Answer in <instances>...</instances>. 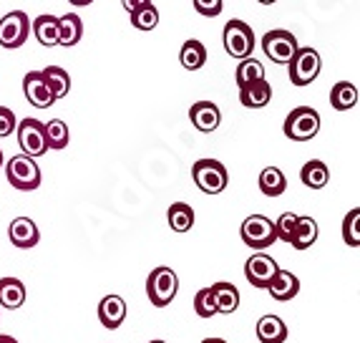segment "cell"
<instances>
[{"label": "cell", "instance_id": "10", "mask_svg": "<svg viewBox=\"0 0 360 343\" xmlns=\"http://www.w3.org/2000/svg\"><path fill=\"white\" fill-rule=\"evenodd\" d=\"M18 134V144L25 157H43L49 146H46V132H43V121L38 119H23L15 127Z\"/></svg>", "mask_w": 360, "mask_h": 343}, {"label": "cell", "instance_id": "34", "mask_svg": "<svg viewBox=\"0 0 360 343\" xmlns=\"http://www.w3.org/2000/svg\"><path fill=\"white\" fill-rule=\"evenodd\" d=\"M194 313H197L199 318H214V316H217L214 298H212L210 288L197 290V295H194Z\"/></svg>", "mask_w": 360, "mask_h": 343}, {"label": "cell", "instance_id": "31", "mask_svg": "<svg viewBox=\"0 0 360 343\" xmlns=\"http://www.w3.org/2000/svg\"><path fill=\"white\" fill-rule=\"evenodd\" d=\"M264 79V66L259 63L257 58H242L240 66H237V71H234V81H237V86H245V84H252V81H259Z\"/></svg>", "mask_w": 360, "mask_h": 343}, {"label": "cell", "instance_id": "12", "mask_svg": "<svg viewBox=\"0 0 360 343\" xmlns=\"http://www.w3.org/2000/svg\"><path fill=\"white\" fill-rule=\"evenodd\" d=\"M23 94L28 99V104H33L36 108H49L53 106V94H51L49 84L41 76V71H28L23 76Z\"/></svg>", "mask_w": 360, "mask_h": 343}, {"label": "cell", "instance_id": "19", "mask_svg": "<svg viewBox=\"0 0 360 343\" xmlns=\"http://www.w3.org/2000/svg\"><path fill=\"white\" fill-rule=\"evenodd\" d=\"M270 99H272V86L267 79L240 86V101H242V106H247V108H262L270 104Z\"/></svg>", "mask_w": 360, "mask_h": 343}, {"label": "cell", "instance_id": "32", "mask_svg": "<svg viewBox=\"0 0 360 343\" xmlns=\"http://www.w3.org/2000/svg\"><path fill=\"white\" fill-rule=\"evenodd\" d=\"M342 240L350 247H360V207H353L342 220Z\"/></svg>", "mask_w": 360, "mask_h": 343}, {"label": "cell", "instance_id": "43", "mask_svg": "<svg viewBox=\"0 0 360 343\" xmlns=\"http://www.w3.org/2000/svg\"><path fill=\"white\" fill-rule=\"evenodd\" d=\"M3 164H6V157H3V149H0V167H3Z\"/></svg>", "mask_w": 360, "mask_h": 343}, {"label": "cell", "instance_id": "9", "mask_svg": "<svg viewBox=\"0 0 360 343\" xmlns=\"http://www.w3.org/2000/svg\"><path fill=\"white\" fill-rule=\"evenodd\" d=\"M30 20L23 11H13L0 18V46L3 49H20L28 41Z\"/></svg>", "mask_w": 360, "mask_h": 343}, {"label": "cell", "instance_id": "39", "mask_svg": "<svg viewBox=\"0 0 360 343\" xmlns=\"http://www.w3.org/2000/svg\"><path fill=\"white\" fill-rule=\"evenodd\" d=\"M0 343H18L13 336H6V333H0Z\"/></svg>", "mask_w": 360, "mask_h": 343}, {"label": "cell", "instance_id": "33", "mask_svg": "<svg viewBox=\"0 0 360 343\" xmlns=\"http://www.w3.org/2000/svg\"><path fill=\"white\" fill-rule=\"evenodd\" d=\"M131 15V25L136 30H154L156 25H159V11H156L154 6H144V8H139V11L129 13Z\"/></svg>", "mask_w": 360, "mask_h": 343}, {"label": "cell", "instance_id": "30", "mask_svg": "<svg viewBox=\"0 0 360 343\" xmlns=\"http://www.w3.org/2000/svg\"><path fill=\"white\" fill-rule=\"evenodd\" d=\"M43 132H46V146L49 149H66L68 142H71V132H68V124L63 119H51L49 124H43Z\"/></svg>", "mask_w": 360, "mask_h": 343}, {"label": "cell", "instance_id": "42", "mask_svg": "<svg viewBox=\"0 0 360 343\" xmlns=\"http://www.w3.org/2000/svg\"><path fill=\"white\" fill-rule=\"evenodd\" d=\"M257 3H262V6H272V3H277V0H257Z\"/></svg>", "mask_w": 360, "mask_h": 343}, {"label": "cell", "instance_id": "25", "mask_svg": "<svg viewBox=\"0 0 360 343\" xmlns=\"http://www.w3.org/2000/svg\"><path fill=\"white\" fill-rule=\"evenodd\" d=\"M179 63L186 68V71H199V68L207 63L205 43L197 41V38H189V41H184V46H181V51H179Z\"/></svg>", "mask_w": 360, "mask_h": 343}, {"label": "cell", "instance_id": "35", "mask_svg": "<svg viewBox=\"0 0 360 343\" xmlns=\"http://www.w3.org/2000/svg\"><path fill=\"white\" fill-rule=\"evenodd\" d=\"M295 223H297V215L295 212H283V215L277 217L275 223V232H277V240H283L290 245L292 240V232H295Z\"/></svg>", "mask_w": 360, "mask_h": 343}, {"label": "cell", "instance_id": "14", "mask_svg": "<svg viewBox=\"0 0 360 343\" xmlns=\"http://www.w3.org/2000/svg\"><path fill=\"white\" fill-rule=\"evenodd\" d=\"M8 237L15 247L20 250H30L36 247L41 240V232H38V225L30 220V217H15L11 225H8Z\"/></svg>", "mask_w": 360, "mask_h": 343}, {"label": "cell", "instance_id": "38", "mask_svg": "<svg viewBox=\"0 0 360 343\" xmlns=\"http://www.w3.org/2000/svg\"><path fill=\"white\" fill-rule=\"evenodd\" d=\"M151 0H121V6L127 8V13H134V11H139V8H144V6H149Z\"/></svg>", "mask_w": 360, "mask_h": 343}, {"label": "cell", "instance_id": "44", "mask_svg": "<svg viewBox=\"0 0 360 343\" xmlns=\"http://www.w3.org/2000/svg\"><path fill=\"white\" fill-rule=\"evenodd\" d=\"M149 343H167V341H162V338H154V341H149Z\"/></svg>", "mask_w": 360, "mask_h": 343}, {"label": "cell", "instance_id": "18", "mask_svg": "<svg viewBox=\"0 0 360 343\" xmlns=\"http://www.w3.org/2000/svg\"><path fill=\"white\" fill-rule=\"evenodd\" d=\"M257 338L259 343H285L290 336L288 331V323H285L280 316H262V318L257 320Z\"/></svg>", "mask_w": 360, "mask_h": 343}, {"label": "cell", "instance_id": "8", "mask_svg": "<svg viewBox=\"0 0 360 343\" xmlns=\"http://www.w3.org/2000/svg\"><path fill=\"white\" fill-rule=\"evenodd\" d=\"M297 49H300L297 38L285 28L270 30V33H264V38H262V51L272 63H283V66H288L290 58H292Z\"/></svg>", "mask_w": 360, "mask_h": 343}, {"label": "cell", "instance_id": "28", "mask_svg": "<svg viewBox=\"0 0 360 343\" xmlns=\"http://www.w3.org/2000/svg\"><path fill=\"white\" fill-rule=\"evenodd\" d=\"M41 76L46 79V84H49V89H51V94H53L56 101L63 99V96H68V91H71V76H68L66 68L49 66V68H43Z\"/></svg>", "mask_w": 360, "mask_h": 343}, {"label": "cell", "instance_id": "7", "mask_svg": "<svg viewBox=\"0 0 360 343\" xmlns=\"http://www.w3.org/2000/svg\"><path fill=\"white\" fill-rule=\"evenodd\" d=\"M290 68V84L295 86H307L320 76V68H323V58L315 49H297L295 56L288 63Z\"/></svg>", "mask_w": 360, "mask_h": 343}, {"label": "cell", "instance_id": "22", "mask_svg": "<svg viewBox=\"0 0 360 343\" xmlns=\"http://www.w3.org/2000/svg\"><path fill=\"white\" fill-rule=\"evenodd\" d=\"M318 223L312 220V217H302L297 215V223H295V232H292V240H290V245L295 247V250H307V247H312L315 242H318Z\"/></svg>", "mask_w": 360, "mask_h": 343}, {"label": "cell", "instance_id": "16", "mask_svg": "<svg viewBox=\"0 0 360 343\" xmlns=\"http://www.w3.org/2000/svg\"><path fill=\"white\" fill-rule=\"evenodd\" d=\"M267 290H270V295L275 301L288 303L300 293V277L290 270H277L275 277L270 280V285H267Z\"/></svg>", "mask_w": 360, "mask_h": 343}, {"label": "cell", "instance_id": "21", "mask_svg": "<svg viewBox=\"0 0 360 343\" xmlns=\"http://www.w3.org/2000/svg\"><path fill=\"white\" fill-rule=\"evenodd\" d=\"M30 28H33V36L38 38L41 46H46V49L58 46V18L56 15L43 13L36 20H30Z\"/></svg>", "mask_w": 360, "mask_h": 343}, {"label": "cell", "instance_id": "29", "mask_svg": "<svg viewBox=\"0 0 360 343\" xmlns=\"http://www.w3.org/2000/svg\"><path fill=\"white\" fill-rule=\"evenodd\" d=\"M167 220H169V227L174 230V232H189V230L194 227L192 205H186V202H174V205H169Z\"/></svg>", "mask_w": 360, "mask_h": 343}, {"label": "cell", "instance_id": "26", "mask_svg": "<svg viewBox=\"0 0 360 343\" xmlns=\"http://www.w3.org/2000/svg\"><path fill=\"white\" fill-rule=\"evenodd\" d=\"M330 106L335 111H350L358 106V86L350 81H338L330 91Z\"/></svg>", "mask_w": 360, "mask_h": 343}, {"label": "cell", "instance_id": "13", "mask_svg": "<svg viewBox=\"0 0 360 343\" xmlns=\"http://www.w3.org/2000/svg\"><path fill=\"white\" fill-rule=\"evenodd\" d=\"M127 313H129V306L121 295H106L98 303V320H101V325L108 328V331H116L127 320Z\"/></svg>", "mask_w": 360, "mask_h": 343}, {"label": "cell", "instance_id": "5", "mask_svg": "<svg viewBox=\"0 0 360 343\" xmlns=\"http://www.w3.org/2000/svg\"><path fill=\"white\" fill-rule=\"evenodd\" d=\"M240 235H242V242H245L247 247L257 250V253L259 250H267V247L277 242L275 223L264 215H250L247 217L240 227Z\"/></svg>", "mask_w": 360, "mask_h": 343}, {"label": "cell", "instance_id": "41", "mask_svg": "<svg viewBox=\"0 0 360 343\" xmlns=\"http://www.w3.org/2000/svg\"><path fill=\"white\" fill-rule=\"evenodd\" d=\"M202 343H227V341H224V338H205Z\"/></svg>", "mask_w": 360, "mask_h": 343}, {"label": "cell", "instance_id": "1", "mask_svg": "<svg viewBox=\"0 0 360 343\" xmlns=\"http://www.w3.org/2000/svg\"><path fill=\"white\" fill-rule=\"evenodd\" d=\"M176 290H179V277L167 265L154 268L146 277V295H149L151 306L156 308H167L176 298Z\"/></svg>", "mask_w": 360, "mask_h": 343}, {"label": "cell", "instance_id": "24", "mask_svg": "<svg viewBox=\"0 0 360 343\" xmlns=\"http://www.w3.org/2000/svg\"><path fill=\"white\" fill-rule=\"evenodd\" d=\"M257 185L264 197H280V194H285V189H288V180H285L283 169H277V167H264L262 172H259Z\"/></svg>", "mask_w": 360, "mask_h": 343}, {"label": "cell", "instance_id": "3", "mask_svg": "<svg viewBox=\"0 0 360 343\" xmlns=\"http://www.w3.org/2000/svg\"><path fill=\"white\" fill-rule=\"evenodd\" d=\"M192 177L194 185L205 194H222L229 185L227 167L222 162H217V159H199V162H194Z\"/></svg>", "mask_w": 360, "mask_h": 343}, {"label": "cell", "instance_id": "11", "mask_svg": "<svg viewBox=\"0 0 360 343\" xmlns=\"http://www.w3.org/2000/svg\"><path fill=\"white\" fill-rule=\"evenodd\" d=\"M280 270V265H277L275 258H270L267 253H255L252 258L245 263V277L250 280V285H255V288H264L267 290V285H270V280L275 277V273Z\"/></svg>", "mask_w": 360, "mask_h": 343}, {"label": "cell", "instance_id": "17", "mask_svg": "<svg viewBox=\"0 0 360 343\" xmlns=\"http://www.w3.org/2000/svg\"><path fill=\"white\" fill-rule=\"evenodd\" d=\"M210 290H212V298H214L217 313L229 316L240 308V290H237V285L227 283V280H219V283L210 285Z\"/></svg>", "mask_w": 360, "mask_h": 343}, {"label": "cell", "instance_id": "15", "mask_svg": "<svg viewBox=\"0 0 360 343\" xmlns=\"http://www.w3.org/2000/svg\"><path fill=\"white\" fill-rule=\"evenodd\" d=\"M189 119H192V124L202 134H212L219 127V121H222V111L212 101H197L189 108Z\"/></svg>", "mask_w": 360, "mask_h": 343}, {"label": "cell", "instance_id": "20", "mask_svg": "<svg viewBox=\"0 0 360 343\" xmlns=\"http://www.w3.org/2000/svg\"><path fill=\"white\" fill-rule=\"evenodd\" d=\"M25 285L18 277H0V308L18 311L25 303Z\"/></svg>", "mask_w": 360, "mask_h": 343}, {"label": "cell", "instance_id": "4", "mask_svg": "<svg viewBox=\"0 0 360 343\" xmlns=\"http://www.w3.org/2000/svg\"><path fill=\"white\" fill-rule=\"evenodd\" d=\"M6 177L8 185H13L20 192H33L41 187V169H38L36 159L25 157V154H15V157L8 159Z\"/></svg>", "mask_w": 360, "mask_h": 343}, {"label": "cell", "instance_id": "36", "mask_svg": "<svg viewBox=\"0 0 360 343\" xmlns=\"http://www.w3.org/2000/svg\"><path fill=\"white\" fill-rule=\"evenodd\" d=\"M222 8H224L222 0H194V11L199 15H205V18H217L222 13Z\"/></svg>", "mask_w": 360, "mask_h": 343}, {"label": "cell", "instance_id": "27", "mask_svg": "<svg viewBox=\"0 0 360 343\" xmlns=\"http://www.w3.org/2000/svg\"><path fill=\"white\" fill-rule=\"evenodd\" d=\"M300 180L310 189H323L328 185V180H330V169H328L325 162H320V159H310L307 164H302Z\"/></svg>", "mask_w": 360, "mask_h": 343}, {"label": "cell", "instance_id": "2", "mask_svg": "<svg viewBox=\"0 0 360 343\" xmlns=\"http://www.w3.org/2000/svg\"><path fill=\"white\" fill-rule=\"evenodd\" d=\"M283 132L290 142H310L320 132V114L312 106L292 108L288 114V119H285Z\"/></svg>", "mask_w": 360, "mask_h": 343}, {"label": "cell", "instance_id": "37", "mask_svg": "<svg viewBox=\"0 0 360 343\" xmlns=\"http://www.w3.org/2000/svg\"><path fill=\"white\" fill-rule=\"evenodd\" d=\"M18 127V119L8 106H0V137H11Z\"/></svg>", "mask_w": 360, "mask_h": 343}, {"label": "cell", "instance_id": "6", "mask_svg": "<svg viewBox=\"0 0 360 343\" xmlns=\"http://www.w3.org/2000/svg\"><path fill=\"white\" fill-rule=\"evenodd\" d=\"M222 41H224V51H227L232 58H250L255 51V33L250 28V23L245 20L234 18L224 25V33H222Z\"/></svg>", "mask_w": 360, "mask_h": 343}, {"label": "cell", "instance_id": "40", "mask_svg": "<svg viewBox=\"0 0 360 343\" xmlns=\"http://www.w3.org/2000/svg\"><path fill=\"white\" fill-rule=\"evenodd\" d=\"M68 3H73V6H91L94 0H68Z\"/></svg>", "mask_w": 360, "mask_h": 343}, {"label": "cell", "instance_id": "23", "mask_svg": "<svg viewBox=\"0 0 360 343\" xmlns=\"http://www.w3.org/2000/svg\"><path fill=\"white\" fill-rule=\"evenodd\" d=\"M84 36V20L78 18L76 13H66V15H60L58 18V46H76Z\"/></svg>", "mask_w": 360, "mask_h": 343}]
</instances>
